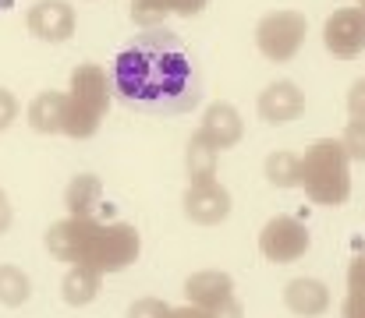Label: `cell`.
<instances>
[{
    "label": "cell",
    "instance_id": "7402d4cb",
    "mask_svg": "<svg viewBox=\"0 0 365 318\" xmlns=\"http://www.w3.org/2000/svg\"><path fill=\"white\" fill-rule=\"evenodd\" d=\"M167 14H170L167 0H135V7H131V18L142 21V25H156V21H163Z\"/></svg>",
    "mask_w": 365,
    "mask_h": 318
},
{
    "label": "cell",
    "instance_id": "f1b7e54d",
    "mask_svg": "<svg viewBox=\"0 0 365 318\" xmlns=\"http://www.w3.org/2000/svg\"><path fill=\"white\" fill-rule=\"evenodd\" d=\"M11 219H14V209H11V202H7V195L0 191V233H7V226H11Z\"/></svg>",
    "mask_w": 365,
    "mask_h": 318
},
{
    "label": "cell",
    "instance_id": "83f0119b",
    "mask_svg": "<svg viewBox=\"0 0 365 318\" xmlns=\"http://www.w3.org/2000/svg\"><path fill=\"white\" fill-rule=\"evenodd\" d=\"M344 318H365V294H348V301H344Z\"/></svg>",
    "mask_w": 365,
    "mask_h": 318
},
{
    "label": "cell",
    "instance_id": "2e32d148",
    "mask_svg": "<svg viewBox=\"0 0 365 318\" xmlns=\"http://www.w3.org/2000/svg\"><path fill=\"white\" fill-rule=\"evenodd\" d=\"M64 113H68V96L39 92L29 106V124L43 134H57V131H64Z\"/></svg>",
    "mask_w": 365,
    "mask_h": 318
},
{
    "label": "cell",
    "instance_id": "d6986e66",
    "mask_svg": "<svg viewBox=\"0 0 365 318\" xmlns=\"http://www.w3.org/2000/svg\"><path fill=\"white\" fill-rule=\"evenodd\" d=\"M32 297V283L18 265H0V304L7 308H21Z\"/></svg>",
    "mask_w": 365,
    "mask_h": 318
},
{
    "label": "cell",
    "instance_id": "ba28073f",
    "mask_svg": "<svg viewBox=\"0 0 365 318\" xmlns=\"http://www.w3.org/2000/svg\"><path fill=\"white\" fill-rule=\"evenodd\" d=\"M323 43L334 57H344V60L359 57L365 50V14L355 7L330 14L323 25Z\"/></svg>",
    "mask_w": 365,
    "mask_h": 318
},
{
    "label": "cell",
    "instance_id": "9c48e42d",
    "mask_svg": "<svg viewBox=\"0 0 365 318\" xmlns=\"http://www.w3.org/2000/svg\"><path fill=\"white\" fill-rule=\"evenodd\" d=\"M29 28L46 43H64L75 32V11L64 0H39L29 11Z\"/></svg>",
    "mask_w": 365,
    "mask_h": 318
},
{
    "label": "cell",
    "instance_id": "d6a6232c",
    "mask_svg": "<svg viewBox=\"0 0 365 318\" xmlns=\"http://www.w3.org/2000/svg\"><path fill=\"white\" fill-rule=\"evenodd\" d=\"M359 11H362V14H365V0H362V7H359Z\"/></svg>",
    "mask_w": 365,
    "mask_h": 318
},
{
    "label": "cell",
    "instance_id": "ffe728a7",
    "mask_svg": "<svg viewBox=\"0 0 365 318\" xmlns=\"http://www.w3.org/2000/svg\"><path fill=\"white\" fill-rule=\"evenodd\" d=\"M266 181L273 188H294L298 184V156L294 152H273L266 159Z\"/></svg>",
    "mask_w": 365,
    "mask_h": 318
},
{
    "label": "cell",
    "instance_id": "4dcf8cb0",
    "mask_svg": "<svg viewBox=\"0 0 365 318\" xmlns=\"http://www.w3.org/2000/svg\"><path fill=\"white\" fill-rule=\"evenodd\" d=\"M170 318H206V312H199V308H192V304H188V308H174Z\"/></svg>",
    "mask_w": 365,
    "mask_h": 318
},
{
    "label": "cell",
    "instance_id": "8992f818",
    "mask_svg": "<svg viewBox=\"0 0 365 318\" xmlns=\"http://www.w3.org/2000/svg\"><path fill=\"white\" fill-rule=\"evenodd\" d=\"M259 251L277 265L298 262L309 251V226L298 223L294 216H273L259 233Z\"/></svg>",
    "mask_w": 365,
    "mask_h": 318
},
{
    "label": "cell",
    "instance_id": "7c38bea8",
    "mask_svg": "<svg viewBox=\"0 0 365 318\" xmlns=\"http://www.w3.org/2000/svg\"><path fill=\"white\" fill-rule=\"evenodd\" d=\"M305 110V96L294 82H273L259 96V117L266 124H291Z\"/></svg>",
    "mask_w": 365,
    "mask_h": 318
},
{
    "label": "cell",
    "instance_id": "5b68a950",
    "mask_svg": "<svg viewBox=\"0 0 365 318\" xmlns=\"http://www.w3.org/2000/svg\"><path fill=\"white\" fill-rule=\"evenodd\" d=\"M305 32H309V21L305 14L298 11H273L266 14L259 25H255V46L262 50L266 60H291L298 53V46L305 43Z\"/></svg>",
    "mask_w": 365,
    "mask_h": 318
},
{
    "label": "cell",
    "instance_id": "6da1fadb",
    "mask_svg": "<svg viewBox=\"0 0 365 318\" xmlns=\"http://www.w3.org/2000/svg\"><path fill=\"white\" fill-rule=\"evenodd\" d=\"M110 89L131 110L167 117L202 100V75L192 50L170 28H149L114 57Z\"/></svg>",
    "mask_w": 365,
    "mask_h": 318
},
{
    "label": "cell",
    "instance_id": "4316f807",
    "mask_svg": "<svg viewBox=\"0 0 365 318\" xmlns=\"http://www.w3.org/2000/svg\"><path fill=\"white\" fill-rule=\"evenodd\" d=\"M206 4H210V0H167L170 14H199Z\"/></svg>",
    "mask_w": 365,
    "mask_h": 318
},
{
    "label": "cell",
    "instance_id": "7a4b0ae2",
    "mask_svg": "<svg viewBox=\"0 0 365 318\" xmlns=\"http://www.w3.org/2000/svg\"><path fill=\"white\" fill-rule=\"evenodd\" d=\"M298 184L316 206H344L351 195L348 152L334 138H319L298 159Z\"/></svg>",
    "mask_w": 365,
    "mask_h": 318
},
{
    "label": "cell",
    "instance_id": "44dd1931",
    "mask_svg": "<svg viewBox=\"0 0 365 318\" xmlns=\"http://www.w3.org/2000/svg\"><path fill=\"white\" fill-rule=\"evenodd\" d=\"M341 149L348 152V159L365 163V120H351L341 134Z\"/></svg>",
    "mask_w": 365,
    "mask_h": 318
},
{
    "label": "cell",
    "instance_id": "ac0fdd59",
    "mask_svg": "<svg viewBox=\"0 0 365 318\" xmlns=\"http://www.w3.org/2000/svg\"><path fill=\"white\" fill-rule=\"evenodd\" d=\"M188 174H192V184H206L217 177V149L202 142L199 134L188 145Z\"/></svg>",
    "mask_w": 365,
    "mask_h": 318
},
{
    "label": "cell",
    "instance_id": "30bf717a",
    "mask_svg": "<svg viewBox=\"0 0 365 318\" xmlns=\"http://www.w3.org/2000/svg\"><path fill=\"white\" fill-rule=\"evenodd\" d=\"M185 212H188V219L206 223V226L224 223V219L231 216V195H227V188H220L217 181L192 184L188 195H185Z\"/></svg>",
    "mask_w": 365,
    "mask_h": 318
},
{
    "label": "cell",
    "instance_id": "5bb4252c",
    "mask_svg": "<svg viewBox=\"0 0 365 318\" xmlns=\"http://www.w3.org/2000/svg\"><path fill=\"white\" fill-rule=\"evenodd\" d=\"M284 304L302 318H316L330 308V290L319 280H291L284 290Z\"/></svg>",
    "mask_w": 365,
    "mask_h": 318
},
{
    "label": "cell",
    "instance_id": "f546056e",
    "mask_svg": "<svg viewBox=\"0 0 365 318\" xmlns=\"http://www.w3.org/2000/svg\"><path fill=\"white\" fill-rule=\"evenodd\" d=\"M206 318H242V308H238V301H231V304H224L217 312H206Z\"/></svg>",
    "mask_w": 365,
    "mask_h": 318
},
{
    "label": "cell",
    "instance_id": "cb8c5ba5",
    "mask_svg": "<svg viewBox=\"0 0 365 318\" xmlns=\"http://www.w3.org/2000/svg\"><path fill=\"white\" fill-rule=\"evenodd\" d=\"M348 294H365V255H359L348 269Z\"/></svg>",
    "mask_w": 365,
    "mask_h": 318
},
{
    "label": "cell",
    "instance_id": "9a60e30c",
    "mask_svg": "<svg viewBox=\"0 0 365 318\" xmlns=\"http://www.w3.org/2000/svg\"><path fill=\"white\" fill-rule=\"evenodd\" d=\"M64 202H68V212H71V216L96 219V209L107 206V202H103V184H100V177H93V174H78V177L68 184Z\"/></svg>",
    "mask_w": 365,
    "mask_h": 318
},
{
    "label": "cell",
    "instance_id": "4fadbf2b",
    "mask_svg": "<svg viewBox=\"0 0 365 318\" xmlns=\"http://www.w3.org/2000/svg\"><path fill=\"white\" fill-rule=\"evenodd\" d=\"M245 124L242 117H238V110L227 103H213L206 110V117H202V127H199V138L202 142H210L217 152L220 149H231L238 138H242Z\"/></svg>",
    "mask_w": 365,
    "mask_h": 318
},
{
    "label": "cell",
    "instance_id": "1f68e13d",
    "mask_svg": "<svg viewBox=\"0 0 365 318\" xmlns=\"http://www.w3.org/2000/svg\"><path fill=\"white\" fill-rule=\"evenodd\" d=\"M11 4H14V0H0V11H7V7H11Z\"/></svg>",
    "mask_w": 365,
    "mask_h": 318
},
{
    "label": "cell",
    "instance_id": "484cf974",
    "mask_svg": "<svg viewBox=\"0 0 365 318\" xmlns=\"http://www.w3.org/2000/svg\"><path fill=\"white\" fill-rule=\"evenodd\" d=\"M18 117V100L7 92V89H0V131L4 127H11V120Z\"/></svg>",
    "mask_w": 365,
    "mask_h": 318
},
{
    "label": "cell",
    "instance_id": "277c9868",
    "mask_svg": "<svg viewBox=\"0 0 365 318\" xmlns=\"http://www.w3.org/2000/svg\"><path fill=\"white\" fill-rule=\"evenodd\" d=\"M138 248H142V240H138V230L131 223H100L89 248H86L82 265L96 269L100 276L103 272H121L138 258Z\"/></svg>",
    "mask_w": 365,
    "mask_h": 318
},
{
    "label": "cell",
    "instance_id": "d4e9b609",
    "mask_svg": "<svg viewBox=\"0 0 365 318\" xmlns=\"http://www.w3.org/2000/svg\"><path fill=\"white\" fill-rule=\"evenodd\" d=\"M348 110H351V120H365V78L351 85V92H348Z\"/></svg>",
    "mask_w": 365,
    "mask_h": 318
},
{
    "label": "cell",
    "instance_id": "8fae6325",
    "mask_svg": "<svg viewBox=\"0 0 365 318\" xmlns=\"http://www.w3.org/2000/svg\"><path fill=\"white\" fill-rule=\"evenodd\" d=\"M185 294H188V301H192V308H199V312H217V308H224V304H231L235 301V283H231V276L227 272H195L188 283H185Z\"/></svg>",
    "mask_w": 365,
    "mask_h": 318
},
{
    "label": "cell",
    "instance_id": "3957f363",
    "mask_svg": "<svg viewBox=\"0 0 365 318\" xmlns=\"http://www.w3.org/2000/svg\"><path fill=\"white\" fill-rule=\"evenodd\" d=\"M107 103H110L107 75H103L96 64H82V68L71 75V96H68V113H64V134H71V138H89V134H96Z\"/></svg>",
    "mask_w": 365,
    "mask_h": 318
},
{
    "label": "cell",
    "instance_id": "e0dca14e",
    "mask_svg": "<svg viewBox=\"0 0 365 318\" xmlns=\"http://www.w3.org/2000/svg\"><path fill=\"white\" fill-rule=\"evenodd\" d=\"M61 290H64V301H68V304L82 308V304H89V301L96 297V290H100V272H96V269H86V265H71L68 276H64V283H61Z\"/></svg>",
    "mask_w": 365,
    "mask_h": 318
},
{
    "label": "cell",
    "instance_id": "52a82bcc",
    "mask_svg": "<svg viewBox=\"0 0 365 318\" xmlns=\"http://www.w3.org/2000/svg\"><path fill=\"white\" fill-rule=\"evenodd\" d=\"M96 226H100L96 219H82V216H68V219L53 223V226L46 230V248H50V255L61 258V262L82 265L86 248H89Z\"/></svg>",
    "mask_w": 365,
    "mask_h": 318
},
{
    "label": "cell",
    "instance_id": "603a6c76",
    "mask_svg": "<svg viewBox=\"0 0 365 318\" xmlns=\"http://www.w3.org/2000/svg\"><path fill=\"white\" fill-rule=\"evenodd\" d=\"M170 312H174L170 304H163L156 297H142L128 308V318H170Z\"/></svg>",
    "mask_w": 365,
    "mask_h": 318
}]
</instances>
